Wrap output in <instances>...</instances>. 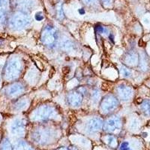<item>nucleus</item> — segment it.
<instances>
[{
  "label": "nucleus",
  "instance_id": "nucleus-7",
  "mask_svg": "<svg viewBox=\"0 0 150 150\" xmlns=\"http://www.w3.org/2000/svg\"><path fill=\"white\" fill-rule=\"evenodd\" d=\"M103 126V122L101 119L93 118L87 123L86 130L89 133H96L101 129Z\"/></svg>",
  "mask_w": 150,
  "mask_h": 150
},
{
  "label": "nucleus",
  "instance_id": "nucleus-18",
  "mask_svg": "<svg viewBox=\"0 0 150 150\" xmlns=\"http://www.w3.org/2000/svg\"><path fill=\"white\" fill-rule=\"evenodd\" d=\"M107 142H108V145L112 148H114L117 146V140H116V137L114 136H112V135H109L107 137Z\"/></svg>",
  "mask_w": 150,
  "mask_h": 150
},
{
  "label": "nucleus",
  "instance_id": "nucleus-24",
  "mask_svg": "<svg viewBox=\"0 0 150 150\" xmlns=\"http://www.w3.org/2000/svg\"><path fill=\"white\" fill-rule=\"evenodd\" d=\"M139 126V122L137 121V120L134 119V120H132L131 123V128L132 129H137Z\"/></svg>",
  "mask_w": 150,
  "mask_h": 150
},
{
  "label": "nucleus",
  "instance_id": "nucleus-1",
  "mask_svg": "<svg viewBox=\"0 0 150 150\" xmlns=\"http://www.w3.org/2000/svg\"><path fill=\"white\" fill-rule=\"evenodd\" d=\"M55 115V110L50 106H41L33 113V118L35 120H45Z\"/></svg>",
  "mask_w": 150,
  "mask_h": 150
},
{
  "label": "nucleus",
  "instance_id": "nucleus-14",
  "mask_svg": "<svg viewBox=\"0 0 150 150\" xmlns=\"http://www.w3.org/2000/svg\"><path fill=\"white\" fill-rule=\"evenodd\" d=\"M125 62L128 65H135L138 62V56L134 53H129L125 57Z\"/></svg>",
  "mask_w": 150,
  "mask_h": 150
},
{
  "label": "nucleus",
  "instance_id": "nucleus-5",
  "mask_svg": "<svg viewBox=\"0 0 150 150\" xmlns=\"http://www.w3.org/2000/svg\"><path fill=\"white\" fill-rule=\"evenodd\" d=\"M119 105L117 99L112 96H106L101 103V109L104 112H109L116 109Z\"/></svg>",
  "mask_w": 150,
  "mask_h": 150
},
{
  "label": "nucleus",
  "instance_id": "nucleus-26",
  "mask_svg": "<svg viewBox=\"0 0 150 150\" xmlns=\"http://www.w3.org/2000/svg\"><path fill=\"white\" fill-rule=\"evenodd\" d=\"M92 96H93L94 100H98L99 97H100V93L98 90H95L92 93Z\"/></svg>",
  "mask_w": 150,
  "mask_h": 150
},
{
  "label": "nucleus",
  "instance_id": "nucleus-28",
  "mask_svg": "<svg viewBox=\"0 0 150 150\" xmlns=\"http://www.w3.org/2000/svg\"><path fill=\"white\" fill-rule=\"evenodd\" d=\"M83 1L86 5H92V4H94L96 2V0H83Z\"/></svg>",
  "mask_w": 150,
  "mask_h": 150
},
{
  "label": "nucleus",
  "instance_id": "nucleus-8",
  "mask_svg": "<svg viewBox=\"0 0 150 150\" xmlns=\"http://www.w3.org/2000/svg\"><path fill=\"white\" fill-rule=\"evenodd\" d=\"M25 122L23 120H16L11 125V133L17 136H22L25 131Z\"/></svg>",
  "mask_w": 150,
  "mask_h": 150
},
{
  "label": "nucleus",
  "instance_id": "nucleus-21",
  "mask_svg": "<svg viewBox=\"0 0 150 150\" xmlns=\"http://www.w3.org/2000/svg\"><path fill=\"white\" fill-rule=\"evenodd\" d=\"M121 73L125 77H129L130 75H131V72H130L129 70H128L125 67H122V68H121Z\"/></svg>",
  "mask_w": 150,
  "mask_h": 150
},
{
  "label": "nucleus",
  "instance_id": "nucleus-17",
  "mask_svg": "<svg viewBox=\"0 0 150 150\" xmlns=\"http://www.w3.org/2000/svg\"><path fill=\"white\" fill-rule=\"evenodd\" d=\"M1 150H13L11 143L8 139H4L1 144Z\"/></svg>",
  "mask_w": 150,
  "mask_h": 150
},
{
  "label": "nucleus",
  "instance_id": "nucleus-13",
  "mask_svg": "<svg viewBox=\"0 0 150 150\" xmlns=\"http://www.w3.org/2000/svg\"><path fill=\"white\" fill-rule=\"evenodd\" d=\"M24 88L21 84L20 83H15L14 85H12L8 89V92L9 96H14L18 94H21V92L23 91Z\"/></svg>",
  "mask_w": 150,
  "mask_h": 150
},
{
  "label": "nucleus",
  "instance_id": "nucleus-12",
  "mask_svg": "<svg viewBox=\"0 0 150 150\" xmlns=\"http://www.w3.org/2000/svg\"><path fill=\"white\" fill-rule=\"evenodd\" d=\"M68 103L72 106H79L82 102V96L80 93L72 92L68 96Z\"/></svg>",
  "mask_w": 150,
  "mask_h": 150
},
{
  "label": "nucleus",
  "instance_id": "nucleus-3",
  "mask_svg": "<svg viewBox=\"0 0 150 150\" xmlns=\"http://www.w3.org/2000/svg\"><path fill=\"white\" fill-rule=\"evenodd\" d=\"M21 71V63L17 59H13L7 65L5 70V77L6 78L11 80L17 77Z\"/></svg>",
  "mask_w": 150,
  "mask_h": 150
},
{
  "label": "nucleus",
  "instance_id": "nucleus-9",
  "mask_svg": "<svg viewBox=\"0 0 150 150\" xmlns=\"http://www.w3.org/2000/svg\"><path fill=\"white\" fill-rule=\"evenodd\" d=\"M50 135L49 132L47 131H36L33 135V138L35 142L39 144H45L49 140Z\"/></svg>",
  "mask_w": 150,
  "mask_h": 150
},
{
  "label": "nucleus",
  "instance_id": "nucleus-2",
  "mask_svg": "<svg viewBox=\"0 0 150 150\" xmlns=\"http://www.w3.org/2000/svg\"><path fill=\"white\" fill-rule=\"evenodd\" d=\"M30 23V18L24 14H15L10 21L11 26L14 29H21Z\"/></svg>",
  "mask_w": 150,
  "mask_h": 150
},
{
  "label": "nucleus",
  "instance_id": "nucleus-6",
  "mask_svg": "<svg viewBox=\"0 0 150 150\" xmlns=\"http://www.w3.org/2000/svg\"><path fill=\"white\" fill-rule=\"evenodd\" d=\"M122 127L121 120L117 117L111 118L106 122L104 124V129L108 132H115L116 131L120 130Z\"/></svg>",
  "mask_w": 150,
  "mask_h": 150
},
{
  "label": "nucleus",
  "instance_id": "nucleus-29",
  "mask_svg": "<svg viewBox=\"0 0 150 150\" xmlns=\"http://www.w3.org/2000/svg\"><path fill=\"white\" fill-rule=\"evenodd\" d=\"M101 1L105 5H110L112 2V0H101Z\"/></svg>",
  "mask_w": 150,
  "mask_h": 150
},
{
  "label": "nucleus",
  "instance_id": "nucleus-27",
  "mask_svg": "<svg viewBox=\"0 0 150 150\" xmlns=\"http://www.w3.org/2000/svg\"><path fill=\"white\" fill-rule=\"evenodd\" d=\"M35 19H36V21H42L43 19H44V16L42 15V13H41V12H38V13H37L35 15Z\"/></svg>",
  "mask_w": 150,
  "mask_h": 150
},
{
  "label": "nucleus",
  "instance_id": "nucleus-15",
  "mask_svg": "<svg viewBox=\"0 0 150 150\" xmlns=\"http://www.w3.org/2000/svg\"><path fill=\"white\" fill-rule=\"evenodd\" d=\"M141 109L146 115L150 116V101H143L141 104Z\"/></svg>",
  "mask_w": 150,
  "mask_h": 150
},
{
  "label": "nucleus",
  "instance_id": "nucleus-25",
  "mask_svg": "<svg viewBox=\"0 0 150 150\" xmlns=\"http://www.w3.org/2000/svg\"><path fill=\"white\" fill-rule=\"evenodd\" d=\"M26 101H21V102H18L17 104H16V107H17V110H21L26 107Z\"/></svg>",
  "mask_w": 150,
  "mask_h": 150
},
{
  "label": "nucleus",
  "instance_id": "nucleus-20",
  "mask_svg": "<svg viewBox=\"0 0 150 150\" xmlns=\"http://www.w3.org/2000/svg\"><path fill=\"white\" fill-rule=\"evenodd\" d=\"M57 16L59 19H62L64 17V13L63 10H62V6L61 5H59L58 6V8H57Z\"/></svg>",
  "mask_w": 150,
  "mask_h": 150
},
{
  "label": "nucleus",
  "instance_id": "nucleus-22",
  "mask_svg": "<svg viewBox=\"0 0 150 150\" xmlns=\"http://www.w3.org/2000/svg\"><path fill=\"white\" fill-rule=\"evenodd\" d=\"M120 150H131L128 142H123L120 147Z\"/></svg>",
  "mask_w": 150,
  "mask_h": 150
},
{
  "label": "nucleus",
  "instance_id": "nucleus-19",
  "mask_svg": "<svg viewBox=\"0 0 150 150\" xmlns=\"http://www.w3.org/2000/svg\"><path fill=\"white\" fill-rule=\"evenodd\" d=\"M147 62H148V61L146 60V56H142L141 59H140V67H141V68H143V70H146L147 68V66H148V63Z\"/></svg>",
  "mask_w": 150,
  "mask_h": 150
},
{
  "label": "nucleus",
  "instance_id": "nucleus-11",
  "mask_svg": "<svg viewBox=\"0 0 150 150\" xmlns=\"http://www.w3.org/2000/svg\"><path fill=\"white\" fill-rule=\"evenodd\" d=\"M8 0H0V25L3 26L7 18Z\"/></svg>",
  "mask_w": 150,
  "mask_h": 150
},
{
  "label": "nucleus",
  "instance_id": "nucleus-4",
  "mask_svg": "<svg viewBox=\"0 0 150 150\" xmlns=\"http://www.w3.org/2000/svg\"><path fill=\"white\" fill-rule=\"evenodd\" d=\"M42 42L46 45H53L56 41V33L51 26H46L41 35Z\"/></svg>",
  "mask_w": 150,
  "mask_h": 150
},
{
  "label": "nucleus",
  "instance_id": "nucleus-23",
  "mask_svg": "<svg viewBox=\"0 0 150 150\" xmlns=\"http://www.w3.org/2000/svg\"><path fill=\"white\" fill-rule=\"evenodd\" d=\"M96 30L99 33H101V34H107V33H108V29H106L105 27H103V26H98L97 27H96Z\"/></svg>",
  "mask_w": 150,
  "mask_h": 150
},
{
  "label": "nucleus",
  "instance_id": "nucleus-16",
  "mask_svg": "<svg viewBox=\"0 0 150 150\" xmlns=\"http://www.w3.org/2000/svg\"><path fill=\"white\" fill-rule=\"evenodd\" d=\"M15 150H33L32 147L25 142H20L16 146Z\"/></svg>",
  "mask_w": 150,
  "mask_h": 150
},
{
  "label": "nucleus",
  "instance_id": "nucleus-30",
  "mask_svg": "<svg viewBox=\"0 0 150 150\" xmlns=\"http://www.w3.org/2000/svg\"><path fill=\"white\" fill-rule=\"evenodd\" d=\"M57 150H77L76 148H68V147H62Z\"/></svg>",
  "mask_w": 150,
  "mask_h": 150
},
{
  "label": "nucleus",
  "instance_id": "nucleus-10",
  "mask_svg": "<svg viewBox=\"0 0 150 150\" xmlns=\"http://www.w3.org/2000/svg\"><path fill=\"white\" fill-rule=\"evenodd\" d=\"M118 93L123 100H128L133 95V91L130 87L125 85H120L118 87Z\"/></svg>",
  "mask_w": 150,
  "mask_h": 150
}]
</instances>
